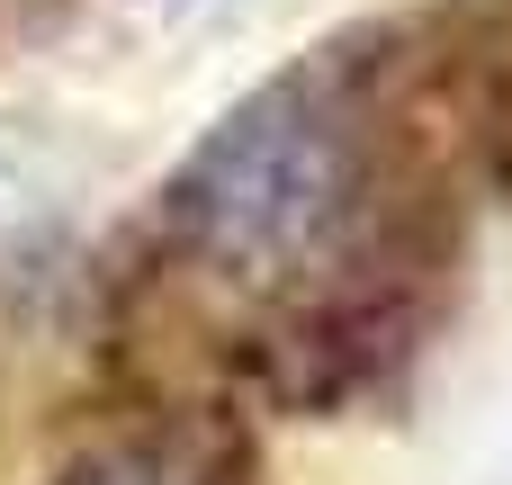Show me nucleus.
<instances>
[{
  "mask_svg": "<svg viewBox=\"0 0 512 485\" xmlns=\"http://www.w3.org/2000/svg\"><path fill=\"white\" fill-rule=\"evenodd\" d=\"M333 216H342V144L297 99H252L180 171V225L234 270H279L315 252Z\"/></svg>",
  "mask_w": 512,
  "mask_h": 485,
  "instance_id": "nucleus-1",
  "label": "nucleus"
}]
</instances>
